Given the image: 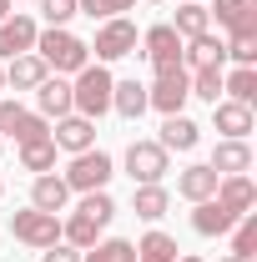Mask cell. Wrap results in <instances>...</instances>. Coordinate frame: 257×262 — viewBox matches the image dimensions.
Wrapping results in <instances>:
<instances>
[{
  "label": "cell",
  "mask_w": 257,
  "mask_h": 262,
  "mask_svg": "<svg viewBox=\"0 0 257 262\" xmlns=\"http://www.w3.org/2000/svg\"><path fill=\"white\" fill-rule=\"evenodd\" d=\"M66 202H71V187H66L56 171H46V177L31 182V207H40V212H66Z\"/></svg>",
  "instance_id": "603a6c76"
},
{
  "label": "cell",
  "mask_w": 257,
  "mask_h": 262,
  "mask_svg": "<svg viewBox=\"0 0 257 262\" xmlns=\"http://www.w3.org/2000/svg\"><path fill=\"white\" fill-rule=\"evenodd\" d=\"M212 171H217V177H247V171H252V146H247V141H217V146H212Z\"/></svg>",
  "instance_id": "e0dca14e"
},
{
  "label": "cell",
  "mask_w": 257,
  "mask_h": 262,
  "mask_svg": "<svg viewBox=\"0 0 257 262\" xmlns=\"http://www.w3.org/2000/svg\"><path fill=\"white\" fill-rule=\"evenodd\" d=\"M46 76H51V71H46V61H40L35 51L10 56V61H5V86H10V91H35Z\"/></svg>",
  "instance_id": "ac0fdd59"
},
{
  "label": "cell",
  "mask_w": 257,
  "mask_h": 262,
  "mask_svg": "<svg viewBox=\"0 0 257 262\" xmlns=\"http://www.w3.org/2000/svg\"><path fill=\"white\" fill-rule=\"evenodd\" d=\"M166 26L182 35V40H197V35H207V31H212V15H207V5H192V0H182L177 20H166Z\"/></svg>",
  "instance_id": "4316f807"
},
{
  "label": "cell",
  "mask_w": 257,
  "mask_h": 262,
  "mask_svg": "<svg viewBox=\"0 0 257 262\" xmlns=\"http://www.w3.org/2000/svg\"><path fill=\"white\" fill-rule=\"evenodd\" d=\"M222 262H242V257H222Z\"/></svg>",
  "instance_id": "ab89813d"
},
{
  "label": "cell",
  "mask_w": 257,
  "mask_h": 262,
  "mask_svg": "<svg viewBox=\"0 0 257 262\" xmlns=\"http://www.w3.org/2000/svg\"><path fill=\"white\" fill-rule=\"evenodd\" d=\"M86 46H91V56H96L101 66H111V61L136 56L141 35H136V26H131L126 15H116V20H101V26H96V40H86Z\"/></svg>",
  "instance_id": "8992f818"
},
{
  "label": "cell",
  "mask_w": 257,
  "mask_h": 262,
  "mask_svg": "<svg viewBox=\"0 0 257 262\" xmlns=\"http://www.w3.org/2000/svg\"><path fill=\"white\" fill-rule=\"evenodd\" d=\"M207 15H212V20H217L227 35L257 31V5H247V0H217V5H212Z\"/></svg>",
  "instance_id": "d6986e66"
},
{
  "label": "cell",
  "mask_w": 257,
  "mask_h": 262,
  "mask_svg": "<svg viewBox=\"0 0 257 262\" xmlns=\"http://www.w3.org/2000/svg\"><path fill=\"white\" fill-rule=\"evenodd\" d=\"M166 171H172V151H161L157 141H141V136H136V141L126 146V177L136 182V187L161 182Z\"/></svg>",
  "instance_id": "ba28073f"
},
{
  "label": "cell",
  "mask_w": 257,
  "mask_h": 262,
  "mask_svg": "<svg viewBox=\"0 0 257 262\" xmlns=\"http://www.w3.org/2000/svg\"><path fill=\"white\" fill-rule=\"evenodd\" d=\"M81 262H136V242H126V237H101V242H91L81 252Z\"/></svg>",
  "instance_id": "83f0119b"
},
{
  "label": "cell",
  "mask_w": 257,
  "mask_h": 262,
  "mask_svg": "<svg viewBox=\"0 0 257 262\" xmlns=\"http://www.w3.org/2000/svg\"><path fill=\"white\" fill-rule=\"evenodd\" d=\"M10 237L31 252H46L61 242V212H40V207H26V212H10Z\"/></svg>",
  "instance_id": "277c9868"
},
{
  "label": "cell",
  "mask_w": 257,
  "mask_h": 262,
  "mask_svg": "<svg viewBox=\"0 0 257 262\" xmlns=\"http://www.w3.org/2000/svg\"><path fill=\"white\" fill-rule=\"evenodd\" d=\"M111 177H116V162H111L101 146H91V151H76V157H71L61 182L71 187V192H106Z\"/></svg>",
  "instance_id": "5b68a950"
},
{
  "label": "cell",
  "mask_w": 257,
  "mask_h": 262,
  "mask_svg": "<svg viewBox=\"0 0 257 262\" xmlns=\"http://www.w3.org/2000/svg\"><path fill=\"white\" fill-rule=\"evenodd\" d=\"M222 96L252 106L257 101V66H237V71H222Z\"/></svg>",
  "instance_id": "484cf974"
},
{
  "label": "cell",
  "mask_w": 257,
  "mask_h": 262,
  "mask_svg": "<svg viewBox=\"0 0 257 262\" xmlns=\"http://www.w3.org/2000/svg\"><path fill=\"white\" fill-rule=\"evenodd\" d=\"M152 5H161V0H152Z\"/></svg>",
  "instance_id": "ee69618b"
},
{
  "label": "cell",
  "mask_w": 257,
  "mask_h": 262,
  "mask_svg": "<svg viewBox=\"0 0 257 262\" xmlns=\"http://www.w3.org/2000/svg\"><path fill=\"white\" fill-rule=\"evenodd\" d=\"M192 76V96L207 101V106H217L222 101V71H187Z\"/></svg>",
  "instance_id": "d6a6232c"
},
{
  "label": "cell",
  "mask_w": 257,
  "mask_h": 262,
  "mask_svg": "<svg viewBox=\"0 0 257 262\" xmlns=\"http://www.w3.org/2000/svg\"><path fill=\"white\" fill-rule=\"evenodd\" d=\"M177 262H207V257H202V252H182Z\"/></svg>",
  "instance_id": "8d00e7d4"
},
{
  "label": "cell",
  "mask_w": 257,
  "mask_h": 262,
  "mask_svg": "<svg viewBox=\"0 0 257 262\" xmlns=\"http://www.w3.org/2000/svg\"><path fill=\"white\" fill-rule=\"evenodd\" d=\"M35 5H40V20L46 26H66L76 15V0H35Z\"/></svg>",
  "instance_id": "e575fe53"
},
{
  "label": "cell",
  "mask_w": 257,
  "mask_h": 262,
  "mask_svg": "<svg viewBox=\"0 0 257 262\" xmlns=\"http://www.w3.org/2000/svg\"><path fill=\"white\" fill-rule=\"evenodd\" d=\"M111 86H116L111 66H101V61L81 66L76 81H71V111L86 116V121H101V116L111 111Z\"/></svg>",
  "instance_id": "7a4b0ae2"
},
{
  "label": "cell",
  "mask_w": 257,
  "mask_h": 262,
  "mask_svg": "<svg viewBox=\"0 0 257 262\" xmlns=\"http://www.w3.org/2000/svg\"><path fill=\"white\" fill-rule=\"evenodd\" d=\"M232 222H237V217H232L227 207H217L212 196H207V202H192V232L197 237H227Z\"/></svg>",
  "instance_id": "ffe728a7"
},
{
  "label": "cell",
  "mask_w": 257,
  "mask_h": 262,
  "mask_svg": "<svg viewBox=\"0 0 257 262\" xmlns=\"http://www.w3.org/2000/svg\"><path fill=\"white\" fill-rule=\"evenodd\" d=\"M35 56L46 61V71H56V76H76L81 66H91V46L81 35H71L66 26H46V31L35 35Z\"/></svg>",
  "instance_id": "3957f363"
},
{
  "label": "cell",
  "mask_w": 257,
  "mask_h": 262,
  "mask_svg": "<svg viewBox=\"0 0 257 262\" xmlns=\"http://www.w3.org/2000/svg\"><path fill=\"white\" fill-rule=\"evenodd\" d=\"M212 202L217 207H227L232 217H247L257 207V187H252V177H217V192H212Z\"/></svg>",
  "instance_id": "5bb4252c"
},
{
  "label": "cell",
  "mask_w": 257,
  "mask_h": 262,
  "mask_svg": "<svg viewBox=\"0 0 257 262\" xmlns=\"http://www.w3.org/2000/svg\"><path fill=\"white\" fill-rule=\"evenodd\" d=\"M212 121H217V131H222L227 141H247L257 131V116H252V106H242V101H217L212 106Z\"/></svg>",
  "instance_id": "4fadbf2b"
},
{
  "label": "cell",
  "mask_w": 257,
  "mask_h": 262,
  "mask_svg": "<svg viewBox=\"0 0 257 262\" xmlns=\"http://www.w3.org/2000/svg\"><path fill=\"white\" fill-rule=\"evenodd\" d=\"M141 56H146V66H152V76L177 71V66H182V35L161 20V26H152V31L141 35Z\"/></svg>",
  "instance_id": "9c48e42d"
},
{
  "label": "cell",
  "mask_w": 257,
  "mask_h": 262,
  "mask_svg": "<svg viewBox=\"0 0 257 262\" xmlns=\"http://www.w3.org/2000/svg\"><path fill=\"white\" fill-rule=\"evenodd\" d=\"M136 0H76V15H91V20H116V15H126Z\"/></svg>",
  "instance_id": "1f68e13d"
},
{
  "label": "cell",
  "mask_w": 257,
  "mask_h": 262,
  "mask_svg": "<svg viewBox=\"0 0 257 262\" xmlns=\"http://www.w3.org/2000/svg\"><path fill=\"white\" fill-rule=\"evenodd\" d=\"M0 91H5V66H0Z\"/></svg>",
  "instance_id": "f35d334b"
},
{
  "label": "cell",
  "mask_w": 257,
  "mask_h": 262,
  "mask_svg": "<svg viewBox=\"0 0 257 262\" xmlns=\"http://www.w3.org/2000/svg\"><path fill=\"white\" fill-rule=\"evenodd\" d=\"M166 207H172V192H166L161 182H146V187H136V192H131V212H136L141 222H161V217H166Z\"/></svg>",
  "instance_id": "7402d4cb"
},
{
  "label": "cell",
  "mask_w": 257,
  "mask_h": 262,
  "mask_svg": "<svg viewBox=\"0 0 257 262\" xmlns=\"http://www.w3.org/2000/svg\"><path fill=\"white\" fill-rule=\"evenodd\" d=\"M111 217H116V196L111 192H81L76 212L61 217V242H71L76 252H86L91 242H101V232L111 227Z\"/></svg>",
  "instance_id": "6da1fadb"
},
{
  "label": "cell",
  "mask_w": 257,
  "mask_h": 262,
  "mask_svg": "<svg viewBox=\"0 0 257 262\" xmlns=\"http://www.w3.org/2000/svg\"><path fill=\"white\" fill-rule=\"evenodd\" d=\"M0 151H5V136H0Z\"/></svg>",
  "instance_id": "60d3db41"
},
{
  "label": "cell",
  "mask_w": 257,
  "mask_h": 262,
  "mask_svg": "<svg viewBox=\"0 0 257 262\" xmlns=\"http://www.w3.org/2000/svg\"><path fill=\"white\" fill-rule=\"evenodd\" d=\"M5 136H10L15 146H31V141H46V136H51V121H46L40 111H20V116H15V126L5 131Z\"/></svg>",
  "instance_id": "f1b7e54d"
},
{
  "label": "cell",
  "mask_w": 257,
  "mask_h": 262,
  "mask_svg": "<svg viewBox=\"0 0 257 262\" xmlns=\"http://www.w3.org/2000/svg\"><path fill=\"white\" fill-rule=\"evenodd\" d=\"M35 35H40L35 15H26V10H10V15L0 20V61H10V56H26V51H35Z\"/></svg>",
  "instance_id": "30bf717a"
},
{
  "label": "cell",
  "mask_w": 257,
  "mask_h": 262,
  "mask_svg": "<svg viewBox=\"0 0 257 262\" xmlns=\"http://www.w3.org/2000/svg\"><path fill=\"white\" fill-rule=\"evenodd\" d=\"M227 61H237V66H257V31L227 35Z\"/></svg>",
  "instance_id": "836d02e7"
},
{
  "label": "cell",
  "mask_w": 257,
  "mask_h": 262,
  "mask_svg": "<svg viewBox=\"0 0 257 262\" xmlns=\"http://www.w3.org/2000/svg\"><path fill=\"white\" fill-rule=\"evenodd\" d=\"M177 237L172 232H161V227H152L141 242H136V262H177Z\"/></svg>",
  "instance_id": "d4e9b609"
},
{
  "label": "cell",
  "mask_w": 257,
  "mask_h": 262,
  "mask_svg": "<svg viewBox=\"0 0 257 262\" xmlns=\"http://www.w3.org/2000/svg\"><path fill=\"white\" fill-rule=\"evenodd\" d=\"M10 10H15V0H0V20H5V15H10Z\"/></svg>",
  "instance_id": "74e56055"
},
{
  "label": "cell",
  "mask_w": 257,
  "mask_h": 262,
  "mask_svg": "<svg viewBox=\"0 0 257 262\" xmlns=\"http://www.w3.org/2000/svg\"><path fill=\"white\" fill-rule=\"evenodd\" d=\"M40 262H81V252H76L71 242H56V247H46V252H40Z\"/></svg>",
  "instance_id": "d590c367"
},
{
  "label": "cell",
  "mask_w": 257,
  "mask_h": 262,
  "mask_svg": "<svg viewBox=\"0 0 257 262\" xmlns=\"http://www.w3.org/2000/svg\"><path fill=\"white\" fill-rule=\"evenodd\" d=\"M227 237H232V257L252 262V257H257V212H247V217H237Z\"/></svg>",
  "instance_id": "f546056e"
},
{
  "label": "cell",
  "mask_w": 257,
  "mask_h": 262,
  "mask_svg": "<svg viewBox=\"0 0 257 262\" xmlns=\"http://www.w3.org/2000/svg\"><path fill=\"white\" fill-rule=\"evenodd\" d=\"M35 111H40L46 121L71 116V81H66V76H46V81L35 86Z\"/></svg>",
  "instance_id": "2e32d148"
},
{
  "label": "cell",
  "mask_w": 257,
  "mask_h": 262,
  "mask_svg": "<svg viewBox=\"0 0 257 262\" xmlns=\"http://www.w3.org/2000/svg\"><path fill=\"white\" fill-rule=\"evenodd\" d=\"M51 141H56V151H71V157H76V151H91V146H96V121H86V116L71 111V116H61V121L51 126Z\"/></svg>",
  "instance_id": "7c38bea8"
},
{
  "label": "cell",
  "mask_w": 257,
  "mask_h": 262,
  "mask_svg": "<svg viewBox=\"0 0 257 262\" xmlns=\"http://www.w3.org/2000/svg\"><path fill=\"white\" fill-rule=\"evenodd\" d=\"M111 111L126 116V121H136V116L146 111V86H141V81H116V86H111Z\"/></svg>",
  "instance_id": "cb8c5ba5"
},
{
  "label": "cell",
  "mask_w": 257,
  "mask_h": 262,
  "mask_svg": "<svg viewBox=\"0 0 257 262\" xmlns=\"http://www.w3.org/2000/svg\"><path fill=\"white\" fill-rule=\"evenodd\" d=\"M192 5H207V0H192Z\"/></svg>",
  "instance_id": "7bdbcfd3"
},
{
  "label": "cell",
  "mask_w": 257,
  "mask_h": 262,
  "mask_svg": "<svg viewBox=\"0 0 257 262\" xmlns=\"http://www.w3.org/2000/svg\"><path fill=\"white\" fill-rule=\"evenodd\" d=\"M182 71H227V40L212 31L182 40Z\"/></svg>",
  "instance_id": "8fae6325"
},
{
  "label": "cell",
  "mask_w": 257,
  "mask_h": 262,
  "mask_svg": "<svg viewBox=\"0 0 257 262\" xmlns=\"http://www.w3.org/2000/svg\"><path fill=\"white\" fill-rule=\"evenodd\" d=\"M192 101V76L177 66V71H166L157 76L152 86H146V111H161V116H177L182 106Z\"/></svg>",
  "instance_id": "52a82bcc"
},
{
  "label": "cell",
  "mask_w": 257,
  "mask_h": 262,
  "mask_svg": "<svg viewBox=\"0 0 257 262\" xmlns=\"http://www.w3.org/2000/svg\"><path fill=\"white\" fill-rule=\"evenodd\" d=\"M20 166H26V171H35V177L56 171V141L46 136V141H31V146H20Z\"/></svg>",
  "instance_id": "4dcf8cb0"
},
{
  "label": "cell",
  "mask_w": 257,
  "mask_h": 262,
  "mask_svg": "<svg viewBox=\"0 0 257 262\" xmlns=\"http://www.w3.org/2000/svg\"><path fill=\"white\" fill-rule=\"evenodd\" d=\"M31 5H35V0H31Z\"/></svg>",
  "instance_id": "f6af8a7d"
},
{
  "label": "cell",
  "mask_w": 257,
  "mask_h": 262,
  "mask_svg": "<svg viewBox=\"0 0 257 262\" xmlns=\"http://www.w3.org/2000/svg\"><path fill=\"white\" fill-rule=\"evenodd\" d=\"M217 192V171L207 162H192L187 171H177V196H187V202H207V196Z\"/></svg>",
  "instance_id": "44dd1931"
},
{
  "label": "cell",
  "mask_w": 257,
  "mask_h": 262,
  "mask_svg": "<svg viewBox=\"0 0 257 262\" xmlns=\"http://www.w3.org/2000/svg\"><path fill=\"white\" fill-rule=\"evenodd\" d=\"M0 196H5V182H0Z\"/></svg>",
  "instance_id": "b9f144b4"
},
{
  "label": "cell",
  "mask_w": 257,
  "mask_h": 262,
  "mask_svg": "<svg viewBox=\"0 0 257 262\" xmlns=\"http://www.w3.org/2000/svg\"><path fill=\"white\" fill-rule=\"evenodd\" d=\"M197 141H202V126H197L187 111H177V116H161V136H157L161 151H197Z\"/></svg>",
  "instance_id": "9a60e30c"
}]
</instances>
